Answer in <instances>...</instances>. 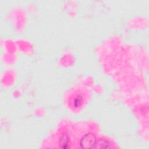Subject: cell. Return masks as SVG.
Masks as SVG:
<instances>
[{
	"mask_svg": "<svg viewBox=\"0 0 149 149\" xmlns=\"http://www.w3.org/2000/svg\"><path fill=\"white\" fill-rule=\"evenodd\" d=\"M96 143V137L91 133H88L84 135L80 141V145L82 148H93Z\"/></svg>",
	"mask_w": 149,
	"mask_h": 149,
	"instance_id": "6da1fadb",
	"label": "cell"
},
{
	"mask_svg": "<svg viewBox=\"0 0 149 149\" xmlns=\"http://www.w3.org/2000/svg\"><path fill=\"white\" fill-rule=\"evenodd\" d=\"M69 142V139L68 136L66 134H65V133L63 134L62 135V136L61 137V139L59 140L60 147L63 148H67Z\"/></svg>",
	"mask_w": 149,
	"mask_h": 149,
	"instance_id": "7a4b0ae2",
	"label": "cell"
},
{
	"mask_svg": "<svg viewBox=\"0 0 149 149\" xmlns=\"http://www.w3.org/2000/svg\"><path fill=\"white\" fill-rule=\"evenodd\" d=\"M83 102V98L81 95H78L73 99V105L75 107H79Z\"/></svg>",
	"mask_w": 149,
	"mask_h": 149,
	"instance_id": "277c9868",
	"label": "cell"
},
{
	"mask_svg": "<svg viewBox=\"0 0 149 149\" xmlns=\"http://www.w3.org/2000/svg\"><path fill=\"white\" fill-rule=\"evenodd\" d=\"M109 144L108 141H107L105 140L100 139L98 140L97 143H95L94 147L95 148H108Z\"/></svg>",
	"mask_w": 149,
	"mask_h": 149,
	"instance_id": "3957f363",
	"label": "cell"
}]
</instances>
